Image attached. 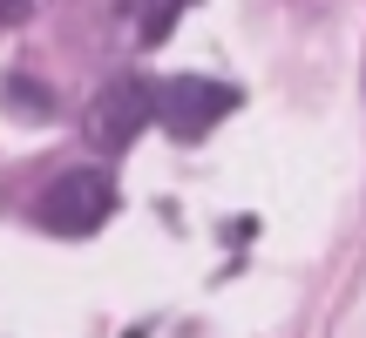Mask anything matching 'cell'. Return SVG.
<instances>
[{
    "label": "cell",
    "instance_id": "cell-1",
    "mask_svg": "<svg viewBox=\"0 0 366 338\" xmlns=\"http://www.w3.org/2000/svg\"><path fill=\"white\" fill-rule=\"evenodd\" d=\"M109 210H116V183L102 176V169H68V176L48 183V196H41V223L61 237H95L109 223Z\"/></svg>",
    "mask_w": 366,
    "mask_h": 338
},
{
    "label": "cell",
    "instance_id": "cell-2",
    "mask_svg": "<svg viewBox=\"0 0 366 338\" xmlns=\"http://www.w3.org/2000/svg\"><path fill=\"white\" fill-rule=\"evenodd\" d=\"M231 102H237V95L224 88V81L177 75V81H163V88H157V108H149V116H157L163 129L177 135V143H197L210 122H224V116H231Z\"/></svg>",
    "mask_w": 366,
    "mask_h": 338
},
{
    "label": "cell",
    "instance_id": "cell-3",
    "mask_svg": "<svg viewBox=\"0 0 366 338\" xmlns=\"http://www.w3.org/2000/svg\"><path fill=\"white\" fill-rule=\"evenodd\" d=\"M149 108H157L149 81H143V75H116V81L89 102V143H95V149H129L136 135H143Z\"/></svg>",
    "mask_w": 366,
    "mask_h": 338
},
{
    "label": "cell",
    "instance_id": "cell-4",
    "mask_svg": "<svg viewBox=\"0 0 366 338\" xmlns=\"http://www.w3.org/2000/svg\"><path fill=\"white\" fill-rule=\"evenodd\" d=\"M34 14V0H0V27H14V21H27Z\"/></svg>",
    "mask_w": 366,
    "mask_h": 338
}]
</instances>
